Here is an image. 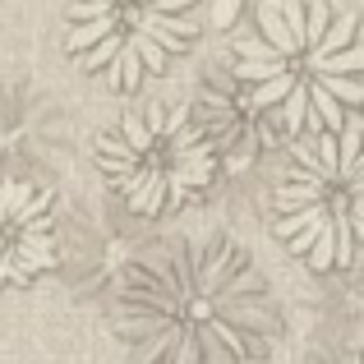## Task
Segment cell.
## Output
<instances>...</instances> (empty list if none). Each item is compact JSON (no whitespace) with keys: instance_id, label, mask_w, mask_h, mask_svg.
I'll list each match as a JSON object with an SVG mask.
<instances>
[{"instance_id":"7a4b0ae2","label":"cell","mask_w":364,"mask_h":364,"mask_svg":"<svg viewBox=\"0 0 364 364\" xmlns=\"http://www.w3.org/2000/svg\"><path fill=\"white\" fill-rule=\"evenodd\" d=\"M231 70L282 139L341 129L364 107L360 23L323 0L254 9V33L235 42Z\"/></svg>"},{"instance_id":"30bf717a","label":"cell","mask_w":364,"mask_h":364,"mask_svg":"<svg viewBox=\"0 0 364 364\" xmlns=\"http://www.w3.org/2000/svg\"><path fill=\"white\" fill-rule=\"evenodd\" d=\"M360 129H364V107H360Z\"/></svg>"},{"instance_id":"9c48e42d","label":"cell","mask_w":364,"mask_h":364,"mask_svg":"<svg viewBox=\"0 0 364 364\" xmlns=\"http://www.w3.org/2000/svg\"><path fill=\"white\" fill-rule=\"evenodd\" d=\"M309 364H364V346H337V350H318Z\"/></svg>"},{"instance_id":"5b68a950","label":"cell","mask_w":364,"mask_h":364,"mask_svg":"<svg viewBox=\"0 0 364 364\" xmlns=\"http://www.w3.org/2000/svg\"><path fill=\"white\" fill-rule=\"evenodd\" d=\"M194 0H70L65 46L107 88L134 92L189 51Z\"/></svg>"},{"instance_id":"8992f818","label":"cell","mask_w":364,"mask_h":364,"mask_svg":"<svg viewBox=\"0 0 364 364\" xmlns=\"http://www.w3.org/2000/svg\"><path fill=\"white\" fill-rule=\"evenodd\" d=\"M194 120L203 129L208 148H213L217 166L231 171H249L263 152H272L282 143V134L272 129V120L249 102L245 83L235 79L231 65H217V70L203 74V88L194 97Z\"/></svg>"},{"instance_id":"ba28073f","label":"cell","mask_w":364,"mask_h":364,"mask_svg":"<svg viewBox=\"0 0 364 364\" xmlns=\"http://www.w3.org/2000/svg\"><path fill=\"white\" fill-rule=\"evenodd\" d=\"M245 5H254V9H277V5H286V0H208L213 28H231L235 18L245 14Z\"/></svg>"},{"instance_id":"52a82bcc","label":"cell","mask_w":364,"mask_h":364,"mask_svg":"<svg viewBox=\"0 0 364 364\" xmlns=\"http://www.w3.org/2000/svg\"><path fill=\"white\" fill-rule=\"evenodd\" d=\"M55 254L60 240H55L51 194L28 180H0V291L51 272Z\"/></svg>"},{"instance_id":"6da1fadb","label":"cell","mask_w":364,"mask_h":364,"mask_svg":"<svg viewBox=\"0 0 364 364\" xmlns=\"http://www.w3.org/2000/svg\"><path fill=\"white\" fill-rule=\"evenodd\" d=\"M116 332L129 364H258L272 355L282 318L245 249L180 240L124 272Z\"/></svg>"},{"instance_id":"277c9868","label":"cell","mask_w":364,"mask_h":364,"mask_svg":"<svg viewBox=\"0 0 364 364\" xmlns=\"http://www.w3.org/2000/svg\"><path fill=\"white\" fill-rule=\"evenodd\" d=\"M92 157L116 198L139 217L180 213L217 176V157L194 111L171 102H148L102 129L92 139Z\"/></svg>"},{"instance_id":"3957f363","label":"cell","mask_w":364,"mask_h":364,"mask_svg":"<svg viewBox=\"0 0 364 364\" xmlns=\"http://www.w3.org/2000/svg\"><path fill=\"white\" fill-rule=\"evenodd\" d=\"M272 231L318 272L364 258V129L304 134L272 185Z\"/></svg>"}]
</instances>
